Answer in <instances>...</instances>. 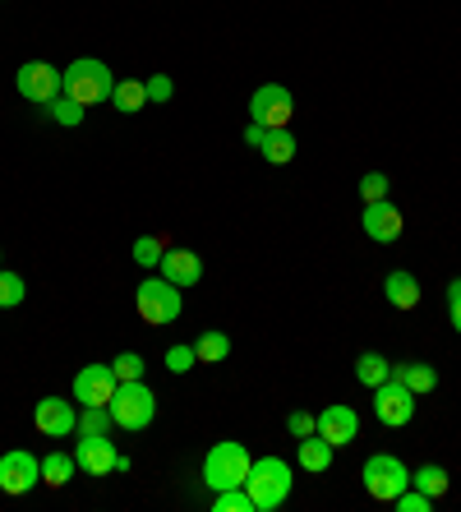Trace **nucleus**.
<instances>
[{
  "label": "nucleus",
  "mask_w": 461,
  "mask_h": 512,
  "mask_svg": "<svg viewBox=\"0 0 461 512\" xmlns=\"http://www.w3.org/2000/svg\"><path fill=\"white\" fill-rule=\"evenodd\" d=\"M111 370H116L120 383H134V379H143V370H148V365H143L139 351H120V356L111 360Z\"/></svg>",
  "instance_id": "nucleus-30"
},
{
  "label": "nucleus",
  "mask_w": 461,
  "mask_h": 512,
  "mask_svg": "<svg viewBox=\"0 0 461 512\" xmlns=\"http://www.w3.org/2000/svg\"><path fill=\"white\" fill-rule=\"evenodd\" d=\"M286 429H291V439H309V434H319V416H309V411H291L286 416Z\"/></svg>",
  "instance_id": "nucleus-33"
},
{
  "label": "nucleus",
  "mask_w": 461,
  "mask_h": 512,
  "mask_svg": "<svg viewBox=\"0 0 461 512\" xmlns=\"http://www.w3.org/2000/svg\"><path fill=\"white\" fill-rule=\"evenodd\" d=\"M42 485V462L24 448L0 457V494H28V489Z\"/></svg>",
  "instance_id": "nucleus-12"
},
{
  "label": "nucleus",
  "mask_w": 461,
  "mask_h": 512,
  "mask_svg": "<svg viewBox=\"0 0 461 512\" xmlns=\"http://www.w3.org/2000/svg\"><path fill=\"white\" fill-rule=\"evenodd\" d=\"M448 300H461V277H452L448 282Z\"/></svg>",
  "instance_id": "nucleus-39"
},
{
  "label": "nucleus",
  "mask_w": 461,
  "mask_h": 512,
  "mask_svg": "<svg viewBox=\"0 0 461 512\" xmlns=\"http://www.w3.org/2000/svg\"><path fill=\"white\" fill-rule=\"evenodd\" d=\"M157 273L166 277V282H176L180 291H185V286H194L203 277V259L194 250H166L162 254V263H157Z\"/></svg>",
  "instance_id": "nucleus-16"
},
{
  "label": "nucleus",
  "mask_w": 461,
  "mask_h": 512,
  "mask_svg": "<svg viewBox=\"0 0 461 512\" xmlns=\"http://www.w3.org/2000/svg\"><path fill=\"white\" fill-rule=\"evenodd\" d=\"M360 480H365V494H369V499L392 503L406 485H411V471H406L402 457H392V453H374V457L365 462V471H360Z\"/></svg>",
  "instance_id": "nucleus-6"
},
{
  "label": "nucleus",
  "mask_w": 461,
  "mask_h": 512,
  "mask_svg": "<svg viewBox=\"0 0 461 512\" xmlns=\"http://www.w3.org/2000/svg\"><path fill=\"white\" fill-rule=\"evenodd\" d=\"M111 425H116V420H111V406H83L79 434H107Z\"/></svg>",
  "instance_id": "nucleus-29"
},
{
  "label": "nucleus",
  "mask_w": 461,
  "mask_h": 512,
  "mask_svg": "<svg viewBox=\"0 0 461 512\" xmlns=\"http://www.w3.org/2000/svg\"><path fill=\"white\" fill-rule=\"evenodd\" d=\"M360 227H365V236L374 240V245H392V240L402 236V208H392L388 199L379 203H365V217H360Z\"/></svg>",
  "instance_id": "nucleus-14"
},
{
  "label": "nucleus",
  "mask_w": 461,
  "mask_h": 512,
  "mask_svg": "<svg viewBox=\"0 0 461 512\" xmlns=\"http://www.w3.org/2000/svg\"><path fill=\"white\" fill-rule=\"evenodd\" d=\"M383 296H388L392 310H415V305H420V282H415V273H406V268H392V273L383 277Z\"/></svg>",
  "instance_id": "nucleus-17"
},
{
  "label": "nucleus",
  "mask_w": 461,
  "mask_h": 512,
  "mask_svg": "<svg viewBox=\"0 0 461 512\" xmlns=\"http://www.w3.org/2000/svg\"><path fill=\"white\" fill-rule=\"evenodd\" d=\"M296 148H300V143H296V134H291V130H268V139L259 143V153L268 157L272 167H286V162L296 157Z\"/></svg>",
  "instance_id": "nucleus-21"
},
{
  "label": "nucleus",
  "mask_w": 461,
  "mask_h": 512,
  "mask_svg": "<svg viewBox=\"0 0 461 512\" xmlns=\"http://www.w3.org/2000/svg\"><path fill=\"white\" fill-rule=\"evenodd\" d=\"M47 111H51V120H56V125H65V130H74V125H83V107H79V102H74V97H65V93H60Z\"/></svg>",
  "instance_id": "nucleus-28"
},
{
  "label": "nucleus",
  "mask_w": 461,
  "mask_h": 512,
  "mask_svg": "<svg viewBox=\"0 0 461 512\" xmlns=\"http://www.w3.org/2000/svg\"><path fill=\"white\" fill-rule=\"evenodd\" d=\"M74 462L83 476H111V471H130V457L116 453V443L107 434H79L74 443Z\"/></svg>",
  "instance_id": "nucleus-8"
},
{
  "label": "nucleus",
  "mask_w": 461,
  "mask_h": 512,
  "mask_svg": "<svg viewBox=\"0 0 461 512\" xmlns=\"http://www.w3.org/2000/svg\"><path fill=\"white\" fill-rule=\"evenodd\" d=\"M111 88H116V74H111L107 60H97V56H79L70 70H60V93L74 97L79 107L111 102Z\"/></svg>",
  "instance_id": "nucleus-2"
},
{
  "label": "nucleus",
  "mask_w": 461,
  "mask_h": 512,
  "mask_svg": "<svg viewBox=\"0 0 461 512\" xmlns=\"http://www.w3.org/2000/svg\"><path fill=\"white\" fill-rule=\"evenodd\" d=\"M392 379L406 383L415 397H420V393H434V388H438V370H434V365H425V360H406V365H392Z\"/></svg>",
  "instance_id": "nucleus-19"
},
{
  "label": "nucleus",
  "mask_w": 461,
  "mask_h": 512,
  "mask_svg": "<svg viewBox=\"0 0 461 512\" xmlns=\"http://www.w3.org/2000/svg\"><path fill=\"white\" fill-rule=\"evenodd\" d=\"M291 116H296V97H291L286 84H263L259 93L249 97V120L263 125V130H286Z\"/></svg>",
  "instance_id": "nucleus-7"
},
{
  "label": "nucleus",
  "mask_w": 461,
  "mask_h": 512,
  "mask_svg": "<svg viewBox=\"0 0 461 512\" xmlns=\"http://www.w3.org/2000/svg\"><path fill=\"white\" fill-rule=\"evenodd\" d=\"M194 356H199L203 365H217V360L231 356V337L217 333V328H213V333H199V337H194Z\"/></svg>",
  "instance_id": "nucleus-25"
},
{
  "label": "nucleus",
  "mask_w": 461,
  "mask_h": 512,
  "mask_svg": "<svg viewBox=\"0 0 461 512\" xmlns=\"http://www.w3.org/2000/svg\"><path fill=\"white\" fill-rule=\"evenodd\" d=\"M249 448L236 439H222L208 448V457H203V485L208 489H231V485H245L249 476Z\"/></svg>",
  "instance_id": "nucleus-4"
},
{
  "label": "nucleus",
  "mask_w": 461,
  "mask_h": 512,
  "mask_svg": "<svg viewBox=\"0 0 461 512\" xmlns=\"http://www.w3.org/2000/svg\"><path fill=\"white\" fill-rule=\"evenodd\" d=\"M411 485L415 489H420V494H429V499H443V494H448V471H443V466H438V462H425V466H420V471H415V476H411Z\"/></svg>",
  "instance_id": "nucleus-24"
},
{
  "label": "nucleus",
  "mask_w": 461,
  "mask_h": 512,
  "mask_svg": "<svg viewBox=\"0 0 461 512\" xmlns=\"http://www.w3.org/2000/svg\"><path fill=\"white\" fill-rule=\"evenodd\" d=\"M33 425L47 434V439H70L79 434V402H65V397H42L33 411Z\"/></svg>",
  "instance_id": "nucleus-11"
},
{
  "label": "nucleus",
  "mask_w": 461,
  "mask_h": 512,
  "mask_svg": "<svg viewBox=\"0 0 461 512\" xmlns=\"http://www.w3.org/2000/svg\"><path fill=\"white\" fill-rule=\"evenodd\" d=\"M134 305H139V319L148 323V328H166V323H176L180 310H185L180 286L166 282L162 273L148 277V282H139V291H134Z\"/></svg>",
  "instance_id": "nucleus-5"
},
{
  "label": "nucleus",
  "mask_w": 461,
  "mask_h": 512,
  "mask_svg": "<svg viewBox=\"0 0 461 512\" xmlns=\"http://www.w3.org/2000/svg\"><path fill=\"white\" fill-rule=\"evenodd\" d=\"M111 107L125 111V116H134V111L148 107V88H143L139 79H120V84L111 88Z\"/></svg>",
  "instance_id": "nucleus-22"
},
{
  "label": "nucleus",
  "mask_w": 461,
  "mask_h": 512,
  "mask_svg": "<svg viewBox=\"0 0 461 512\" xmlns=\"http://www.w3.org/2000/svg\"><path fill=\"white\" fill-rule=\"evenodd\" d=\"M14 88H19V97L37 102V107H51L60 97V70L47 65V60H28V65H19V74H14Z\"/></svg>",
  "instance_id": "nucleus-9"
},
{
  "label": "nucleus",
  "mask_w": 461,
  "mask_h": 512,
  "mask_svg": "<svg viewBox=\"0 0 461 512\" xmlns=\"http://www.w3.org/2000/svg\"><path fill=\"white\" fill-rule=\"evenodd\" d=\"M332 453H337V448H332L328 439L309 434V439H300V448H296V466L300 471H309V476H323V471L332 466Z\"/></svg>",
  "instance_id": "nucleus-18"
},
{
  "label": "nucleus",
  "mask_w": 461,
  "mask_h": 512,
  "mask_svg": "<svg viewBox=\"0 0 461 512\" xmlns=\"http://www.w3.org/2000/svg\"><path fill=\"white\" fill-rule=\"evenodd\" d=\"M74 471H79L74 453H47L42 457V485H51V489H65L74 480Z\"/></svg>",
  "instance_id": "nucleus-20"
},
{
  "label": "nucleus",
  "mask_w": 461,
  "mask_h": 512,
  "mask_svg": "<svg viewBox=\"0 0 461 512\" xmlns=\"http://www.w3.org/2000/svg\"><path fill=\"white\" fill-rule=\"evenodd\" d=\"M116 370L111 365H83L74 374V402L79 406H107L111 393H116Z\"/></svg>",
  "instance_id": "nucleus-13"
},
{
  "label": "nucleus",
  "mask_w": 461,
  "mask_h": 512,
  "mask_svg": "<svg viewBox=\"0 0 461 512\" xmlns=\"http://www.w3.org/2000/svg\"><path fill=\"white\" fill-rule=\"evenodd\" d=\"M162 254H166V245L157 236H139V240H134V263H139V268H157V263H162Z\"/></svg>",
  "instance_id": "nucleus-31"
},
{
  "label": "nucleus",
  "mask_w": 461,
  "mask_h": 512,
  "mask_svg": "<svg viewBox=\"0 0 461 512\" xmlns=\"http://www.w3.org/2000/svg\"><path fill=\"white\" fill-rule=\"evenodd\" d=\"M392 503H397V508H402V512H429V508H434V499H429V494H420V489H415V485H406V489H402V494H397V499H392Z\"/></svg>",
  "instance_id": "nucleus-34"
},
{
  "label": "nucleus",
  "mask_w": 461,
  "mask_h": 512,
  "mask_svg": "<svg viewBox=\"0 0 461 512\" xmlns=\"http://www.w3.org/2000/svg\"><path fill=\"white\" fill-rule=\"evenodd\" d=\"M28 296V286L19 273H10V268H0V310H19Z\"/></svg>",
  "instance_id": "nucleus-26"
},
{
  "label": "nucleus",
  "mask_w": 461,
  "mask_h": 512,
  "mask_svg": "<svg viewBox=\"0 0 461 512\" xmlns=\"http://www.w3.org/2000/svg\"><path fill=\"white\" fill-rule=\"evenodd\" d=\"M263 139H268V130H263V125H254V120H249V130H245V143H249V148H259Z\"/></svg>",
  "instance_id": "nucleus-37"
},
{
  "label": "nucleus",
  "mask_w": 461,
  "mask_h": 512,
  "mask_svg": "<svg viewBox=\"0 0 461 512\" xmlns=\"http://www.w3.org/2000/svg\"><path fill=\"white\" fill-rule=\"evenodd\" d=\"M374 416H379V425H388V429L411 425V416H415V393L406 388V383H397V379L379 383V388H374Z\"/></svg>",
  "instance_id": "nucleus-10"
},
{
  "label": "nucleus",
  "mask_w": 461,
  "mask_h": 512,
  "mask_svg": "<svg viewBox=\"0 0 461 512\" xmlns=\"http://www.w3.org/2000/svg\"><path fill=\"white\" fill-rule=\"evenodd\" d=\"M194 365H199V356H194V342L190 346L180 342V346H171V351H166V370H171V374H190Z\"/></svg>",
  "instance_id": "nucleus-32"
},
{
  "label": "nucleus",
  "mask_w": 461,
  "mask_h": 512,
  "mask_svg": "<svg viewBox=\"0 0 461 512\" xmlns=\"http://www.w3.org/2000/svg\"><path fill=\"white\" fill-rule=\"evenodd\" d=\"M355 379H360V383L369 388V393H374L379 383H388V379H392V365L379 356V351H365V356L355 360Z\"/></svg>",
  "instance_id": "nucleus-23"
},
{
  "label": "nucleus",
  "mask_w": 461,
  "mask_h": 512,
  "mask_svg": "<svg viewBox=\"0 0 461 512\" xmlns=\"http://www.w3.org/2000/svg\"><path fill=\"white\" fill-rule=\"evenodd\" d=\"M355 434H360V416H355V406H323L319 411V439H328L332 448H346V443H355Z\"/></svg>",
  "instance_id": "nucleus-15"
},
{
  "label": "nucleus",
  "mask_w": 461,
  "mask_h": 512,
  "mask_svg": "<svg viewBox=\"0 0 461 512\" xmlns=\"http://www.w3.org/2000/svg\"><path fill=\"white\" fill-rule=\"evenodd\" d=\"M360 194H365V203L388 199V176H383V171H369V176L360 180Z\"/></svg>",
  "instance_id": "nucleus-36"
},
{
  "label": "nucleus",
  "mask_w": 461,
  "mask_h": 512,
  "mask_svg": "<svg viewBox=\"0 0 461 512\" xmlns=\"http://www.w3.org/2000/svg\"><path fill=\"white\" fill-rule=\"evenodd\" d=\"M213 512H254V499H249L245 485H231V489H217Z\"/></svg>",
  "instance_id": "nucleus-27"
},
{
  "label": "nucleus",
  "mask_w": 461,
  "mask_h": 512,
  "mask_svg": "<svg viewBox=\"0 0 461 512\" xmlns=\"http://www.w3.org/2000/svg\"><path fill=\"white\" fill-rule=\"evenodd\" d=\"M245 489L249 499H254V512H277L286 499H291V489H296V466L282 462V457H254L249 462V476H245Z\"/></svg>",
  "instance_id": "nucleus-1"
},
{
  "label": "nucleus",
  "mask_w": 461,
  "mask_h": 512,
  "mask_svg": "<svg viewBox=\"0 0 461 512\" xmlns=\"http://www.w3.org/2000/svg\"><path fill=\"white\" fill-rule=\"evenodd\" d=\"M448 314H452V328L461 333V300H448Z\"/></svg>",
  "instance_id": "nucleus-38"
},
{
  "label": "nucleus",
  "mask_w": 461,
  "mask_h": 512,
  "mask_svg": "<svg viewBox=\"0 0 461 512\" xmlns=\"http://www.w3.org/2000/svg\"><path fill=\"white\" fill-rule=\"evenodd\" d=\"M143 88H148V102H171V97H176L171 74H153V79H143Z\"/></svg>",
  "instance_id": "nucleus-35"
},
{
  "label": "nucleus",
  "mask_w": 461,
  "mask_h": 512,
  "mask_svg": "<svg viewBox=\"0 0 461 512\" xmlns=\"http://www.w3.org/2000/svg\"><path fill=\"white\" fill-rule=\"evenodd\" d=\"M107 406H111V420H116L120 429H130V434H139V429H148L157 420V397L143 379L116 383V393H111Z\"/></svg>",
  "instance_id": "nucleus-3"
}]
</instances>
